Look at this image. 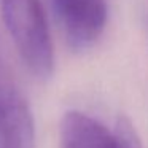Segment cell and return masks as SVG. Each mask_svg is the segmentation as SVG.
<instances>
[{"label":"cell","instance_id":"5b68a950","mask_svg":"<svg viewBox=\"0 0 148 148\" xmlns=\"http://www.w3.org/2000/svg\"><path fill=\"white\" fill-rule=\"evenodd\" d=\"M34 131L0 113V148H32Z\"/></svg>","mask_w":148,"mask_h":148},{"label":"cell","instance_id":"6da1fadb","mask_svg":"<svg viewBox=\"0 0 148 148\" xmlns=\"http://www.w3.org/2000/svg\"><path fill=\"white\" fill-rule=\"evenodd\" d=\"M2 14L23 64L35 78H49L54 70V48L42 2L2 0Z\"/></svg>","mask_w":148,"mask_h":148},{"label":"cell","instance_id":"277c9868","mask_svg":"<svg viewBox=\"0 0 148 148\" xmlns=\"http://www.w3.org/2000/svg\"><path fill=\"white\" fill-rule=\"evenodd\" d=\"M0 113L10 116L21 126L34 131V118L21 88L18 86L14 73L3 54L0 45Z\"/></svg>","mask_w":148,"mask_h":148},{"label":"cell","instance_id":"7a4b0ae2","mask_svg":"<svg viewBox=\"0 0 148 148\" xmlns=\"http://www.w3.org/2000/svg\"><path fill=\"white\" fill-rule=\"evenodd\" d=\"M53 7L73 49L89 48L105 29L107 0H53Z\"/></svg>","mask_w":148,"mask_h":148},{"label":"cell","instance_id":"3957f363","mask_svg":"<svg viewBox=\"0 0 148 148\" xmlns=\"http://www.w3.org/2000/svg\"><path fill=\"white\" fill-rule=\"evenodd\" d=\"M113 131L81 112H67L61 119V148H103Z\"/></svg>","mask_w":148,"mask_h":148},{"label":"cell","instance_id":"8992f818","mask_svg":"<svg viewBox=\"0 0 148 148\" xmlns=\"http://www.w3.org/2000/svg\"><path fill=\"white\" fill-rule=\"evenodd\" d=\"M103 148H142V145L138 142L135 131L132 129V124L129 123V119L119 118L112 137H110V140L107 142V145Z\"/></svg>","mask_w":148,"mask_h":148}]
</instances>
